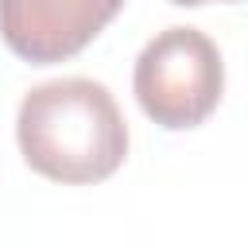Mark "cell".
Instances as JSON below:
<instances>
[{"instance_id":"4","label":"cell","mask_w":248,"mask_h":248,"mask_svg":"<svg viewBox=\"0 0 248 248\" xmlns=\"http://www.w3.org/2000/svg\"><path fill=\"white\" fill-rule=\"evenodd\" d=\"M170 4H178V8H202V4H209V0H170ZM221 4H232V0H221Z\"/></svg>"},{"instance_id":"3","label":"cell","mask_w":248,"mask_h":248,"mask_svg":"<svg viewBox=\"0 0 248 248\" xmlns=\"http://www.w3.org/2000/svg\"><path fill=\"white\" fill-rule=\"evenodd\" d=\"M120 8L124 0H0V39L31 66L66 62L81 54Z\"/></svg>"},{"instance_id":"2","label":"cell","mask_w":248,"mask_h":248,"mask_svg":"<svg viewBox=\"0 0 248 248\" xmlns=\"http://www.w3.org/2000/svg\"><path fill=\"white\" fill-rule=\"evenodd\" d=\"M132 89L147 120L186 132L209 120L225 93V62L217 43L198 27L159 31L136 58Z\"/></svg>"},{"instance_id":"1","label":"cell","mask_w":248,"mask_h":248,"mask_svg":"<svg viewBox=\"0 0 248 248\" xmlns=\"http://www.w3.org/2000/svg\"><path fill=\"white\" fill-rule=\"evenodd\" d=\"M23 163L66 186L105 182L128 155V124L116 97L93 78H58L27 89L16 116Z\"/></svg>"}]
</instances>
